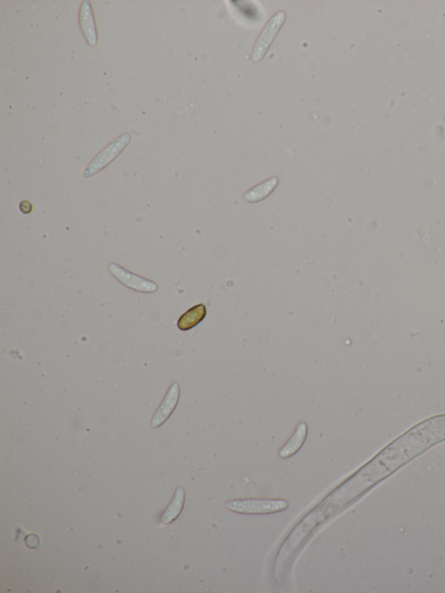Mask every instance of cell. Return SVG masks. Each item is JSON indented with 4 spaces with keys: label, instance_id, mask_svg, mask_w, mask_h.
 Returning a JSON list of instances; mask_svg holds the SVG:
<instances>
[{
    "label": "cell",
    "instance_id": "6da1fadb",
    "mask_svg": "<svg viewBox=\"0 0 445 593\" xmlns=\"http://www.w3.org/2000/svg\"><path fill=\"white\" fill-rule=\"evenodd\" d=\"M445 440V414L429 418L399 437L382 452L335 489L349 505L409 461Z\"/></svg>",
    "mask_w": 445,
    "mask_h": 593
},
{
    "label": "cell",
    "instance_id": "7a4b0ae2",
    "mask_svg": "<svg viewBox=\"0 0 445 593\" xmlns=\"http://www.w3.org/2000/svg\"><path fill=\"white\" fill-rule=\"evenodd\" d=\"M324 520H327V518L317 506L296 525L286 538L278 553L276 562L274 564V573L276 574L277 578L281 574V571L285 567L288 559H291L296 550L299 548L307 536Z\"/></svg>",
    "mask_w": 445,
    "mask_h": 593
},
{
    "label": "cell",
    "instance_id": "3957f363",
    "mask_svg": "<svg viewBox=\"0 0 445 593\" xmlns=\"http://www.w3.org/2000/svg\"><path fill=\"white\" fill-rule=\"evenodd\" d=\"M287 500L240 499L225 504V508L232 513L243 515H266L280 513L287 510Z\"/></svg>",
    "mask_w": 445,
    "mask_h": 593
},
{
    "label": "cell",
    "instance_id": "277c9868",
    "mask_svg": "<svg viewBox=\"0 0 445 593\" xmlns=\"http://www.w3.org/2000/svg\"><path fill=\"white\" fill-rule=\"evenodd\" d=\"M130 140H132V137H130L129 133H123L121 136L113 141L84 170V177L88 179V177L94 176L95 174L100 173L101 170L107 168L111 162L114 161L125 150L127 145H129Z\"/></svg>",
    "mask_w": 445,
    "mask_h": 593
},
{
    "label": "cell",
    "instance_id": "5b68a950",
    "mask_svg": "<svg viewBox=\"0 0 445 593\" xmlns=\"http://www.w3.org/2000/svg\"><path fill=\"white\" fill-rule=\"evenodd\" d=\"M109 270L118 281L137 293H151L157 292L158 290L156 283L150 279H144L143 277L134 274V273L129 272L128 270L118 264H115V263L109 265Z\"/></svg>",
    "mask_w": 445,
    "mask_h": 593
},
{
    "label": "cell",
    "instance_id": "8992f818",
    "mask_svg": "<svg viewBox=\"0 0 445 593\" xmlns=\"http://www.w3.org/2000/svg\"><path fill=\"white\" fill-rule=\"evenodd\" d=\"M285 19V13L284 12H279L264 27L262 33L259 35V40L256 43L255 47L253 49L252 58L254 62H259L264 59L271 43L273 42L279 30L281 29L282 24H284Z\"/></svg>",
    "mask_w": 445,
    "mask_h": 593
},
{
    "label": "cell",
    "instance_id": "52a82bcc",
    "mask_svg": "<svg viewBox=\"0 0 445 593\" xmlns=\"http://www.w3.org/2000/svg\"><path fill=\"white\" fill-rule=\"evenodd\" d=\"M180 395V388L178 383H172L169 387L167 395H165L163 402L158 408L157 413H155L153 420H151V426L153 428H158L167 421L172 413L178 406Z\"/></svg>",
    "mask_w": 445,
    "mask_h": 593
},
{
    "label": "cell",
    "instance_id": "ba28073f",
    "mask_svg": "<svg viewBox=\"0 0 445 593\" xmlns=\"http://www.w3.org/2000/svg\"><path fill=\"white\" fill-rule=\"evenodd\" d=\"M307 434H308V426L305 422H301L296 427L295 432L293 433L292 438L279 451V457L282 459H288V457L295 455L305 444Z\"/></svg>",
    "mask_w": 445,
    "mask_h": 593
},
{
    "label": "cell",
    "instance_id": "9c48e42d",
    "mask_svg": "<svg viewBox=\"0 0 445 593\" xmlns=\"http://www.w3.org/2000/svg\"><path fill=\"white\" fill-rule=\"evenodd\" d=\"M206 316V307L203 304L197 305L196 307L190 308L185 314H183L178 321V328L181 331H188V330L195 328L200 322L204 321Z\"/></svg>",
    "mask_w": 445,
    "mask_h": 593
},
{
    "label": "cell",
    "instance_id": "30bf717a",
    "mask_svg": "<svg viewBox=\"0 0 445 593\" xmlns=\"http://www.w3.org/2000/svg\"><path fill=\"white\" fill-rule=\"evenodd\" d=\"M186 502V492L182 488L176 489L172 502L161 518L162 523L171 524L181 514Z\"/></svg>",
    "mask_w": 445,
    "mask_h": 593
},
{
    "label": "cell",
    "instance_id": "8fae6325",
    "mask_svg": "<svg viewBox=\"0 0 445 593\" xmlns=\"http://www.w3.org/2000/svg\"><path fill=\"white\" fill-rule=\"evenodd\" d=\"M279 182L278 177H273L269 180L264 181V183L259 184L252 190L247 191L245 195V200L250 203H255L269 196L273 191L276 189Z\"/></svg>",
    "mask_w": 445,
    "mask_h": 593
},
{
    "label": "cell",
    "instance_id": "7c38bea8",
    "mask_svg": "<svg viewBox=\"0 0 445 593\" xmlns=\"http://www.w3.org/2000/svg\"><path fill=\"white\" fill-rule=\"evenodd\" d=\"M38 538L36 535H30L26 539L27 546H29L30 548H36L38 544V541H37Z\"/></svg>",
    "mask_w": 445,
    "mask_h": 593
},
{
    "label": "cell",
    "instance_id": "4fadbf2b",
    "mask_svg": "<svg viewBox=\"0 0 445 593\" xmlns=\"http://www.w3.org/2000/svg\"><path fill=\"white\" fill-rule=\"evenodd\" d=\"M21 211L24 213H29L33 210V205L28 201H23L20 205Z\"/></svg>",
    "mask_w": 445,
    "mask_h": 593
}]
</instances>
